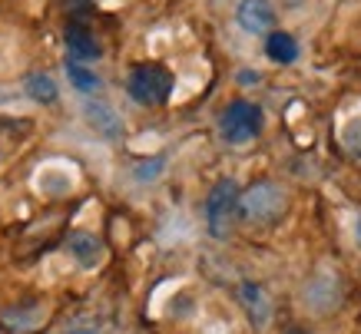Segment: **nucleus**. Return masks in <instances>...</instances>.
<instances>
[{"label": "nucleus", "mask_w": 361, "mask_h": 334, "mask_svg": "<svg viewBox=\"0 0 361 334\" xmlns=\"http://www.w3.org/2000/svg\"><path fill=\"white\" fill-rule=\"evenodd\" d=\"M176 89V76L159 63H142L126 76V93L140 106H163Z\"/></svg>", "instance_id": "nucleus-1"}, {"label": "nucleus", "mask_w": 361, "mask_h": 334, "mask_svg": "<svg viewBox=\"0 0 361 334\" xmlns=\"http://www.w3.org/2000/svg\"><path fill=\"white\" fill-rule=\"evenodd\" d=\"M288 195L275 183H255L245 192H239V216L252 225H269L285 212Z\"/></svg>", "instance_id": "nucleus-2"}, {"label": "nucleus", "mask_w": 361, "mask_h": 334, "mask_svg": "<svg viewBox=\"0 0 361 334\" xmlns=\"http://www.w3.org/2000/svg\"><path fill=\"white\" fill-rule=\"evenodd\" d=\"M262 126H265L262 109L255 106V103H249V99H232L219 116V136L229 142V146H245V142H252L262 132Z\"/></svg>", "instance_id": "nucleus-3"}, {"label": "nucleus", "mask_w": 361, "mask_h": 334, "mask_svg": "<svg viewBox=\"0 0 361 334\" xmlns=\"http://www.w3.org/2000/svg\"><path fill=\"white\" fill-rule=\"evenodd\" d=\"M239 216V185L235 179H219L206 199V222L212 238H229Z\"/></svg>", "instance_id": "nucleus-4"}, {"label": "nucleus", "mask_w": 361, "mask_h": 334, "mask_svg": "<svg viewBox=\"0 0 361 334\" xmlns=\"http://www.w3.org/2000/svg\"><path fill=\"white\" fill-rule=\"evenodd\" d=\"M302 298H305V304L312 308V311H318V314L338 308L341 285H338V278H335V271H322V275H315V278L308 281V288H305Z\"/></svg>", "instance_id": "nucleus-5"}, {"label": "nucleus", "mask_w": 361, "mask_h": 334, "mask_svg": "<svg viewBox=\"0 0 361 334\" xmlns=\"http://www.w3.org/2000/svg\"><path fill=\"white\" fill-rule=\"evenodd\" d=\"M235 20L249 33H269V27L275 23L272 0H242L239 11H235Z\"/></svg>", "instance_id": "nucleus-6"}, {"label": "nucleus", "mask_w": 361, "mask_h": 334, "mask_svg": "<svg viewBox=\"0 0 361 334\" xmlns=\"http://www.w3.org/2000/svg\"><path fill=\"white\" fill-rule=\"evenodd\" d=\"M83 113H87V123L99 136H106V140H120L123 136V123L113 106H106V103H87Z\"/></svg>", "instance_id": "nucleus-7"}, {"label": "nucleus", "mask_w": 361, "mask_h": 334, "mask_svg": "<svg viewBox=\"0 0 361 334\" xmlns=\"http://www.w3.org/2000/svg\"><path fill=\"white\" fill-rule=\"evenodd\" d=\"M66 50H70L73 60H97V56L103 54L99 40L87 27H80V23H70V27H66Z\"/></svg>", "instance_id": "nucleus-8"}, {"label": "nucleus", "mask_w": 361, "mask_h": 334, "mask_svg": "<svg viewBox=\"0 0 361 334\" xmlns=\"http://www.w3.org/2000/svg\"><path fill=\"white\" fill-rule=\"evenodd\" d=\"M66 248H70V255H73L83 268H93V265H99V259H103V245H99V238H93L90 232L70 235Z\"/></svg>", "instance_id": "nucleus-9"}, {"label": "nucleus", "mask_w": 361, "mask_h": 334, "mask_svg": "<svg viewBox=\"0 0 361 334\" xmlns=\"http://www.w3.org/2000/svg\"><path fill=\"white\" fill-rule=\"evenodd\" d=\"M239 298H242V308L249 311L252 324H259L262 328L265 321H269V314H272V304H269V298H265V291L259 288V285H242L239 288Z\"/></svg>", "instance_id": "nucleus-10"}, {"label": "nucleus", "mask_w": 361, "mask_h": 334, "mask_svg": "<svg viewBox=\"0 0 361 334\" xmlns=\"http://www.w3.org/2000/svg\"><path fill=\"white\" fill-rule=\"evenodd\" d=\"M265 54H269V60H275V63H295L298 60V44L295 37H288V33L275 30L265 37Z\"/></svg>", "instance_id": "nucleus-11"}, {"label": "nucleus", "mask_w": 361, "mask_h": 334, "mask_svg": "<svg viewBox=\"0 0 361 334\" xmlns=\"http://www.w3.org/2000/svg\"><path fill=\"white\" fill-rule=\"evenodd\" d=\"M23 89H27V97L37 99V103H44V106L56 103V97H60L56 83L47 73H30V76H27V83H23Z\"/></svg>", "instance_id": "nucleus-12"}, {"label": "nucleus", "mask_w": 361, "mask_h": 334, "mask_svg": "<svg viewBox=\"0 0 361 334\" xmlns=\"http://www.w3.org/2000/svg\"><path fill=\"white\" fill-rule=\"evenodd\" d=\"M66 76H70L73 89H80V93H97L99 89V76L93 73V70H87L80 60H70V63H66Z\"/></svg>", "instance_id": "nucleus-13"}, {"label": "nucleus", "mask_w": 361, "mask_h": 334, "mask_svg": "<svg viewBox=\"0 0 361 334\" xmlns=\"http://www.w3.org/2000/svg\"><path fill=\"white\" fill-rule=\"evenodd\" d=\"M341 140H345V146H348L351 156H358V159H361V116H358V119H351L348 126H345Z\"/></svg>", "instance_id": "nucleus-14"}, {"label": "nucleus", "mask_w": 361, "mask_h": 334, "mask_svg": "<svg viewBox=\"0 0 361 334\" xmlns=\"http://www.w3.org/2000/svg\"><path fill=\"white\" fill-rule=\"evenodd\" d=\"M163 166H166V159L163 156H156V159H146V162H140V166H136V179H140V183H153L156 175L163 173Z\"/></svg>", "instance_id": "nucleus-15"}, {"label": "nucleus", "mask_w": 361, "mask_h": 334, "mask_svg": "<svg viewBox=\"0 0 361 334\" xmlns=\"http://www.w3.org/2000/svg\"><path fill=\"white\" fill-rule=\"evenodd\" d=\"M239 80H242V83H255V80H259V73H242Z\"/></svg>", "instance_id": "nucleus-16"}, {"label": "nucleus", "mask_w": 361, "mask_h": 334, "mask_svg": "<svg viewBox=\"0 0 361 334\" xmlns=\"http://www.w3.org/2000/svg\"><path fill=\"white\" fill-rule=\"evenodd\" d=\"M70 334H97V331H70Z\"/></svg>", "instance_id": "nucleus-17"}, {"label": "nucleus", "mask_w": 361, "mask_h": 334, "mask_svg": "<svg viewBox=\"0 0 361 334\" xmlns=\"http://www.w3.org/2000/svg\"><path fill=\"white\" fill-rule=\"evenodd\" d=\"M358 228H361V218H358Z\"/></svg>", "instance_id": "nucleus-18"}]
</instances>
